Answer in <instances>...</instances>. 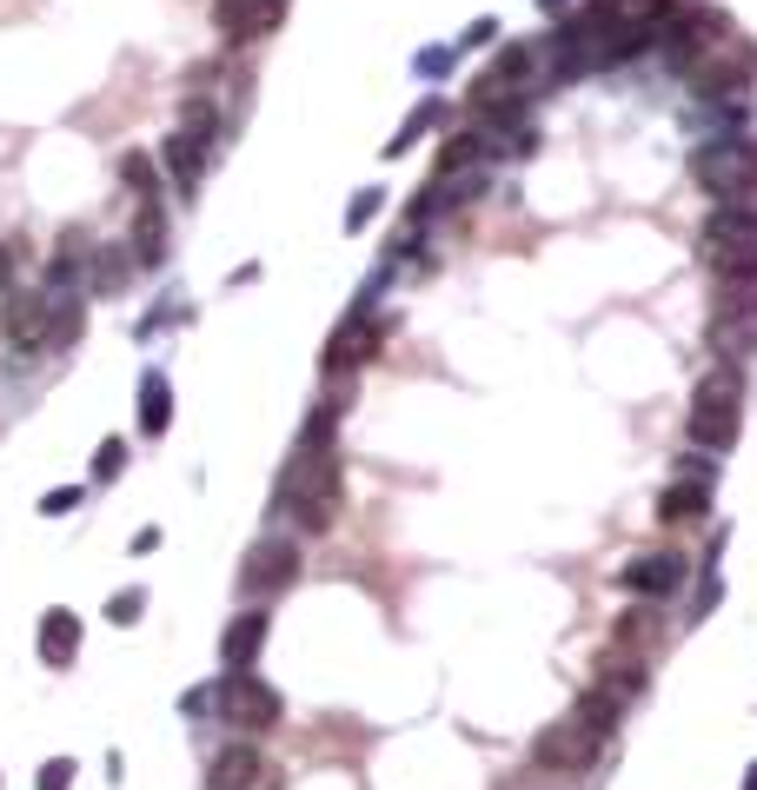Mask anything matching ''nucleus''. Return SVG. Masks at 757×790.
<instances>
[{
    "label": "nucleus",
    "instance_id": "1",
    "mask_svg": "<svg viewBox=\"0 0 757 790\" xmlns=\"http://www.w3.org/2000/svg\"><path fill=\"white\" fill-rule=\"evenodd\" d=\"M346 498V472H340V405H319L299 432V452L280 472V505L299 518V532H332Z\"/></svg>",
    "mask_w": 757,
    "mask_h": 790
},
{
    "label": "nucleus",
    "instance_id": "2",
    "mask_svg": "<svg viewBox=\"0 0 757 790\" xmlns=\"http://www.w3.org/2000/svg\"><path fill=\"white\" fill-rule=\"evenodd\" d=\"M737 425H744V379L737 366H711L691 392V412H685V432H691V446L705 452H731L737 446Z\"/></svg>",
    "mask_w": 757,
    "mask_h": 790
},
{
    "label": "nucleus",
    "instance_id": "3",
    "mask_svg": "<svg viewBox=\"0 0 757 790\" xmlns=\"http://www.w3.org/2000/svg\"><path fill=\"white\" fill-rule=\"evenodd\" d=\"M705 267L731 286V280H757V207L718 200L705 220Z\"/></svg>",
    "mask_w": 757,
    "mask_h": 790
},
{
    "label": "nucleus",
    "instance_id": "4",
    "mask_svg": "<svg viewBox=\"0 0 757 790\" xmlns=\"http://www.w3.org/2000/svg\"><path fill=\"white\" fill-rule=\"evenodd\" d=\"M691 180H698L711 200L757 193V140H750V133H731V140L698 146V153H691Z\"/></svg>",
    "mask_w": 757,
    "mask_h": 790
},
{
    "label": "nucleus",
    "instance_id": "5",
    "mask_svg": "<svg viewBox=\"0 0 757 790\" xmlns=\"http://www.w3.org/2000/svg\"><path fill=\"white\" fill-rule=\"evenodd\" d=\"M213 705H220V718H226L239 738H260V731H273V724L286 718L280 691H273L267 677H252V671H226L220 691H213Z\"/></svg>",
    "mask_w": 757,
    "mask_h": 790
},
{
    "label": "nucleus",
    "instance_id": "6",
    "mask_svg": "<svg viewBox=\"0 0 757 790\" xmlns=\"http://www.w3.org/2000/svg\"><path fill=\"white\" fill-rule=\"evenodd\" d=\"M599 751H605V738L584 724V718H558V724H545V731L532 738V764H539V770H592Z\"/></svg>",
    "mask_w": 757,
    "mask_h": 790
},
{
    "label": "nucleus",
    "instance_id": "7",
    "mask_svg": "<svg viewBox=\"0 0 757 790\" xmlns=\"http://www.w3.org/2000/svg\"><path fill=\"white\" fill-rule=\"evenodd\" d=\"M299 578V545L293 539H260L246 558H239V591L246 598H273Z\"/></svg>",
    "mask_w": 757,
    "mask_h": 790
},
{
    "label": "nucleus",
    "instance_id": "8",
    "mask_svg": "<svg viewBox=\"0 0 757 790\" xmlns=\"http://www.w3.org/2000/svg\"><path fill=\"white\" fill-rule=\"evenodd\" d=\"M685 73H691L698 94H737V86L757 73V54H750L744 40H731V34H724V40H718V47H705Z\"/></svg>",
    "mask_w": 757,
    "mask_h": 790
},
{
    "label": "nucleus",
    "instance_id": "9",
    "mask_svg": "<svg viewBox=\"0 0 757 790\" xmlns=\"http://www.w3.org/2000/svg\"><path fill=\"white\" fill-rule=\"evenodd\" d=\"M685 578H691L685 552H638V558H625V565H618V591L651 598V604H664V598L678 591Z\"/></svg>",
    "mask_w": 757,
    "mask_h": 790
},
{
    "label": "nucleus",
    "instance_id": "10",
    "mask_svg": "<svg viewBox=\"0 0 757 790\" xmlns=\"http://www.w3.org/2000/svg\"><path fill=\"white\" fill-rule=\"evenodd\" d=\"M532 67H539V54H532V47H505V54L478 73L472 107H478V114H492V107H505V101H519L525 86H532Z\"/></svg>",
    "mask_w": 757,
    "mask_h": 790
},
{
    "label": "nucleus",
    "instance_id": "11",
    "mask_svg": "<svg viewBox=\"0 0 757 790\" xmlns=\"http://www.w3.org/2000/svg\"><path fill=\"white\" fill-rule=\"evenodd\" d=\"M54 306H60V293H47V286H14L8 293V313H0V326H8V339L21 345H47V332H54Z\"/></svg>",
    "mask_w": 757,
    "mask_h": 790
},
{
    "label": "nucleus",
    "instance_id": "12",
    "mask_svg": "<svg viewBox=\"0 0 757 790\" xmlns=\"http://www.w3.org/2000/svg\"><path fill=\"white\" fill-rule=\"evenodd\" d=\"M286 21V0H213V27L226 40H267Z\"/></svg>",
    "mask_w": 757,
    "mask_h": 790
},
{
    "label": "nucleus",
    "instance_id": "13",
    "mask_svg": "<svg viewBox=\"0 0 757 790\" xmlns=\"http://www.w3.org/2000/svg\"><path fill=\"white\" fill-rule=\"evenodd\" d=\"M260 783H267V757H260V744H252V738L226 744V751L206 764V790H260Z\"/></svg>",
    "mask_w": 757,
    "mask_h": 790
},
{
    "label": "nucleus",
    "instance_id": "14",
    "mask_svg": "<svg viewBox=\"0 0 757 790\" xmlns=\"http://www.w3.org/2000/svg\"><path fill=\"white\" fill-rule=\"evenodd\" d=\"M379 339H392V319H379V326H340L332 332V345H326V373H353L359 359H372L379 353Z\"/></svg>",
    "mask_w": 757,
    "mask_h": 790
},
{
    "label": "nucleus",
    "instance_id": "15",
    "mask_svg": "<svg viewBox=\"0 0 757 790\" xmlns=\"http://www.w3.org/2000/svg\"><path fill=\"white\" fill-rule=\"evenodd\" d=\"M260 645H267V611H239V618L226 625V638H220L226 671H252L260 664Z\"/></svg>",
    "mask_w": 757,
    "mask_h": 790
},
{
    "label": "nucleus",
    "instance_id": "16",
    "mask_svg": "<svg viewBox=\"0 0 757 790\" xmlns=\"http://www.w3.org/2000/svg\"><path fill=\"white\" fill-rule=\"evenodd\" d=\"M87 267H94V246H87V233H60V246H54V267H47V293H73L80 280H87Z\"/></svg>",
    "mask_w": 757,
    "mask_h": 790
},
{
    "label": "nucleus",
    "instance_id": "17",
    "mask_svg": "<svg viewBox=\"0 0 757 790\" xmlns=\"http://www.w3.org/2000/svg\"><path fill=\"white\" fill-rule=\"evenodd\" d=\"M612 645H618V651H638V658H644V651H658V645H664V611L644 598L638 611H625V618L612 625Z\"/></svg>",
    "mask_w": 757,
    "mask_h": 790
},
{
    "label": "nucleus",
    "instance_id": "18",
    "mask_svg": "<svg viewBox=\"0 0 757 790\" xmlns=\"http://www.w3.org/2000/svg\"><path fill=\"white\" fill-rule=\"evenodd\" d=\"M206 160H213V140H200V133H174V140H166V166H174V187L180 193H193L200 187V173H206Z\"/></svg>",
    "mask_w": 757,
    "mask_h": 790
},
{
    "label": "nucleus",
    "instance_id": "19",
    "mask_svg": "<svg viewBox=\"0 0 757 790\" xmlns=\"http://www.w3.org/2000/svg\"><path fill=\"white\" fill-rule=\"evenodd\" d=\"M705 505H711V485L705 479H678V485L658 492V524H698Z\"/></svg>",
    "mask_w": 757,
    "mask_h": 790
},
{
    "label": "nucleus",
    "instance_id": "20",
    "mask_svg": "<svg viewBox=\"0 0 757 790\" xmlns=\"http://www.w3.org/2000/svg\"><path fill=\"white\" fill-rule=\"evenodd\" d=\"M599 691L618 697V705H631V697L644 691V664H638V651H618V645H612V651L599 658Z\"/></svg>",
    "mask_w": 757,
    "mask_h": 790
},
{
    "label": "nucleus",
    "instance_id": "21",
    "mask_svg": "<svg viewBox=\"0 0 757 790\" xmlns=\"http://www.w3.org/2000/svg\"><path fill=\"white\" fill-rule=\"evenodd\" d=\"M73 651H80V618H73V611H47L40 658H47V664H73Z\"/></svg>",
    "mask_w": 757,
    "mask_h": 790
},
{
    "label": "nucleus",
    "instance_id": "22",
    "mask_svg": "<svg viewBox=\"0 0 757 790\" xmlns=\"http://www.w3.org/2000/svg\"><path fill=\"white\" fill-rule=\"evenodd\" d=\"M133 259H146V267H153V259L166 252V213H159V200H140V213H133Z\"/></svg>",
    "mask_w": 757,
    "mask_h": 790
},
{
    "label": "nucleus",
    "instance_id": "23",
    "mask_svg": "<svg viewBox=\"0 0 757 790\" xmlns=\"http://www.w3.org/2000/svg\"><path fill=\"white\" fill-rule=\"evenodd\" d=\"M127 273H133V246H100L94 252V293H120L127 286Z\"/></svg>",
    "mask_w": 757,
    "mask_h": 790
},
{
    "label": "nucleus",
    "instance_id": "24",
    "mask_svg": "<svg viewBox=\"0 0 757 790\" xmlns=\"http://www.w3.org/2000/svg\"><path fill=\"white\" fill-rule=\"evenodd\" d=\"M166 418H174L166 379H159V373H146V386H140V432H146V438H159V432H166Z\"/></svg>",
    "mask_w": 757,
    "mask_h": 790
},
{
    "label": "nucleus",
    "instance_id": "25",
    "mask_svg": "<svg viewBox=\"0 0 757 790\" xmlns=\"http://www.w3.org/2000/svg\"><path fill=\"white\" fill-rule=\"evenodd\" d=\"M80 332H87V313H80L73 293H60V306H54V332H47V353H67Z\"/></svg>",
    "mask_w": 757,
    "mask_h": 790
},
{
    "label": "nucleus",
    "instance_id": "26",
    "mask_svg": "<svg viewBox=\"0 0 757 790\" xmlns=\"http://www.w3.org/2000/svg\"><path fill=\"white\" fill-rule=\"evenodd\" d=\"M618 711H625V705H618V697H605V691L592 684V691H584V697H578V711H571V718H584V724H592L599 738H612V731H618Z\"/></svg>",
    "mask_w": 757,
    "mask_h": 790
},
{
    "label": "nucleus",
    "instance_id": "27",
    "mask_svg": "<svg viewBox=\"0 0 757 790\" xmlns=\"http://www.w3.org/2000/svg\"><path fill=\"white\" fill-rule=\"evenodd\" d=\"M750 339H757V319H711V345L724 353V366L750 353Z\"/></svg>",
    "mask_w": 757,
    "mask_h": 790
},
{
    "label": "nucleus",
    "instance_id": "28",
    "mask_svg": "<svg viewBox=\"0 0 757 790\" xmlns=\"http://www.w3.org/2000/svg\"><path fill=\"white\" fill-rule=\"evenodd\" d=\"M120 180L133 200H159V180H153V160L146 153H120Z\"/></svg>",
    "mask_w": 757,
    "mask_h": 790
},
{
    "label": "nucleus",
    "instance_id": "29",
    "mask_svg": "<svg viewBox=\"0 0 757 790\" xmlns=\"http://www.w3.org/2000/svg\"><path fill=\"white\" fill-rule=\"evenodd\" d=\"M472 160H485V140H478V127H472V133H459V140H446V153H439V173H465Z\"/></svg>",
    "mask_w": 757,
    "mask_h": 790
},
{
    "label": "nucleus",
    "instance_id": "30",
    "mask_svg": "<svg viewBox=\"0 0 757 790\" xmlns=\"http://www.w3.org/2000/svg\"><path fill=\"white\" fill-rule=\"evenodd\" d=\"M433 120H439V101H426V107H418V114H412V120H405V127H399V133H392V140H386V153H405V146H412V140H418V133H426V127H433Z\"/></svg>",
    "mask_w": 757,
    "mask_h": 790
},
{
    "label": "nucleus",
    "instance_id": "31",
    "mask_svg": "<svg viewBox=\"0 0 757 790\" xmlns=\"http://www.w3.org/2000/svg\"><path fill=\"white\" fill-rule=\"evenodd\" d=\"M140 611H146V591H120V598L107 604V618H114V625H133Z\"/></svg>",
    "mask_w": 757,
    "mask_h": 790
},
{
    "label": "nucleus",
    "instance_id": "32",
    "mask_svg": "<svg viewBox=\"0 0 757 790\" xmlns=\"http://www.w3.org/2000/svg\"><path fill=\"white\" fill-rule=\"evenodd\" d=\"M127 465V438H107V446H100V459H94V479H114Z\"/></svg>",
    "mask_w": 757,
    "mask_h": 790
},
{
    "label": "nucleus",
    "instance_id": "33",
    "mask_svg": "<svg viewBox=\"0 0 757 790\" xmlns=\"http://www.w3.org/2000/svg\"><path fill=\"white\" fill-rule=\"evenodd\" d=\"M73 505H80V492H73V485H60V492H47V498H40V511H47V518L73 511Z\"/></svg>",
    "mask_w": 757,
    "mask_h": 790
},
{
    "label": "nucleus",
    "instance_id": "34",
    "mask_svg": "<svg viewBox=\"0 0 757 790\" xmlns=\"http://www.w3.org/2000/svg\"><path fill=\"white\" fill-rule=\"evenodd\" d=\"M67 783H73V764H67V757H54V764L40 770V790H67Z\"/></svg>",
    "mask_w": 757,
    "mask_h": 790
},
{
    "label": "nucleus",
    "instance_id": "35",
    "mask_svg": "<svg viewBox=\"0 0 757 790\" xmlns=\"http://www.w3.org/2000/svg\"><path fill=\"white\" fill-rule=\"evenodd\" d=\"M372 213H379V193H359V207H353V213H346V220H353V226H366V220H372Z\"/></svg>",
    "mask_w": 757,
    "mask_h": 790
},
{
    "label": "nucleus",
    "instance_id": "36",
    "mask_svg": "<svg viewBox=\"0 0 757 790\" xmlns=\"http://www.w3.org/2000/svg\"><path fill=\"white\" fill-rule=\"evenodd\" d=\"M631 14H664V8H678V0H625Z\"/></svg>",
    "mask_w": 757,
    "mask_h": 790
},
{
    "label": "nucleus",
    "instance_id": "37",
    "mask_svg": "<svg viewBox=\"0 0 757 790\" xmlns=\"http://www.w3.org/2000/svg\"><path fill=\"white\" fill-rule=\"evenodd\" d=\"M539 8H545V14H558V8H565V0H539Z\"/></svg>",
    "mask_w": 757,
    "mask_h": 790
},
{
    "label": "nucleus",
    "instance_id": "38",
    "mask_svg": "<svg viewBox=\"0 0 757 790\" xmlns=\"http://www.w3.org/2000/svg\"><path fill=\"white\" fill-rule=\"evenodd\" d=\"M750 790H757V764H750Z\"/></svg>",
    "mask_w": 757,
    "mask_h": 790
}]
</instances>
